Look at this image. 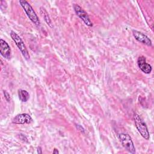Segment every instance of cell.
I'll use <instances>...</instances> for the list:
<instances>
[{
  "instance_id": "6da1fadb",
  "label": "cell",
  "mask_w": 154,
  "mask_h": 154,
  "mask_svg": "<svg viewBox=\"0 0 154 154\" xmlns=\"http://www.w3.org/2000/svg\"><path fill=\"white\" fill-rule=\"evenodd\" d=\"M19 3L24 10L25 12L26 13L27 16L32 21V22L34 23L36 26H40V22L38 17L37 16V14L35 13L31 5L25 0H20Z\"/></svg>"
},
{
  "instance_id": "7a4b0ae2",
  "label": "cell",
  "mask_w": 154,
  "mask_h": 154,
  "mask_svg": "<svg viewBox=\"0 0 154 154\" xmlns=\"http://www.w3.org/2000/svg\"><path fill=\"white\" fill-rule=\"evenodd\" d=\"M134 120L135 127L137 129L138 131L141 134V135L145 140H149L150 135H149V132L148 131L147 126L146 123L143 122L141 117L138 114H135L134 116Z\"/></svg>"
},
{
  "instance_id": "3957f363",
  "label": "cell",
  "mask_w": 154,
  "mask_h": 154,
  "mask_svg": "<svg viewBox=\"0 0 154 154\" xmlns=\"http://www.w3.org/2000/svg\"><path fill=\"white\" fill-rule=\"evenodd\" d=\"M118 137L123 147L128 152L132 154L135 153V146L134 145L132 138L129 134L125 133H121L118 135Z\"/></svg>"
},
{
  "instance_id": "277c9868",
  "label": "cell",
  "mask_w": 154,
  "mask_h": 154,
  "mask_svg": "<svg viewBox=\"0 0 154 154\" xmlns=\"http://www.w3.org/2000/svg\"><path fill=\"white\" fill-rule=\"evenodd\" d=\"M10 36H11V38L13 39V40L16 43V46H17V48H19L20 51L21 52V53H22V55L24 57V58L26 60L29 59V57H30L27 48H26L25 45L24 44L23 42L22 41V38L17 35V34H16L13 31H11L10 32Z\"/></svg>"
},
{
  "instance_id": "5b68a950",
  "label": "cell",
  "mask_w": 154,
  "mask_h": 154,
  "mask_svg": "<svg viewBox=\"0 0 154 154\" xmlns=\"http://www.w3.org/2000/svg\"><path fill=\"white\" fill-rule=\"evenodd\" d=\"M73 8L74 9V11L76 13V14L82 20V21L85 23V24L88 26H92L93 23L90 20L89 16L87 12L84 11L78 4H74L73 5Z\"/></svg>"
},
{
  "instance_id": "8992f818",
  "label": "cell",
  "mask_w": 154,
  "mask_h": 154,
  "mask_svg": "<svg viewBox=\"0 0 154 154\" xmlns=\"http://www.w3.org/2000/svg\"><path fill=\"white\" fill-rule=\"evenodd\" d=\"M13 123L16 124H25V123H31L32 122L31 117L26 113L19 114L16 116L12 120Z\"/></svg>"
},
{
  "instance_id": "52a82bcc",
  "label": "cell",
  "mask_w": 154,
  "mask_h": 154,
  "mask_svg": "<svg viewBox=\"0 0 154 154\" xmlns=\"http://www.w3.org/2000/svg\"><path fill=\"white\" fill-rule=\"evenodd\" d=\"M132 33L135 38L139 42H141L149 46H152V43L151 40L144 34L136 30H133Z\"/></svg>"
},
{
  "instance_id": "ba28073f",
  "label": "cell",
  "mask_w": 154,
  "mask_h": 154,
  "mask_svg": "<svg viewBox=\"0 0 154 154\" xmlns=\"http://www.w3.org/2000/svg\"><path fill=\"white\" fill-rule=\"evenodd\" d=\"M0 52L4 58L7 60L11 58V49L8 43L3 39L0 40Z\"/></svg>"
},
{
  "instance_id": "9c48e42d",
  "label": "cell",
  "mask_w": 154,
  "mask_h": 154,
  "mask_svg": "<svg viewBox=\"0 0 154 154\" xmlns=\"http://www.w3.org/2000/svg\"><path fill=\"white\" fill-rule=\"evenodd\" d=\"M137 63L139 68L144 73L149 74L152 72V66L146 62V59L144 56L138 57Z\"/></svg>"
},
{
  "instance_id": "30bf717a",
  "label": "cell",
  "mask_w": 154,
  "mask_h": 154,
  "mask_svg": "<svg viewBox=\"0 0 154 154\" xmlns=\"http://www.w3.org/2000/svg\"><path fill=\"white\" fill-rule=\"evenodd\" d=\"M40 13L42 14V16H43L45 21L46 22V23L48 24V25H49L50 27H52V22L51 20L49 17V16L48 14V13L46 11V10H45V8L43 7H40Z\"/></svg>"
},
{
  "instance_id": "8fae6325",
  "label": "cell",
  "mask_w": 154,
  "mask_h": 154,
  "mask_svg": "<svg viewBox=\"0 0 154 154\" xmlns=\"http://www.w3.org/2000/svg\"><path fill=\"white\" fill-rule=\"evenodd\" d=\"M18 96L19 99L23 102L28 101L29 98V94L28 92L25 90H19L18 91Z\"/></svg>"
},
{
  "instance_id": "7c38bea8",
  "label": "cell",
  "mask_w": 154,
  "mask_h": 154,
  "mask_svg": "<svg viewBox=\"0 0 154 154\" xmlns=\"http://www.w3.org/2000/svg\"><path fill=\"white\" fill-rule=\"evenodd\" d=\"M4 97H5V99L8 101V102H9L10 100V94H9V93L7 91H4Z\"/></svg>"
},
{
  "instance_id": "4fadbf2b",
  "label": "cell",
  "mask_w": 154,
  "mask_h": 154,
  "mask_svg": "<svg viewBox=\"0 0 154 154\" xmlns=\"http://www.w3.org/2000/svg\"><path fill=\"white\" fill-rule=\"evenodd\" d=\"M37 153H42V149L40 147H38L37 148Z\"/></svg>"
},
{
  "instance_id": "5bb4252c",
  "label": "cell",
  "mask_w": 154,
  "mask_h": 154,
  "mask_svg": "<svg viewBox=\"0 0 154 154\" xmlns=\"http://www.w3.org/2000/svg\"><path fill=\"white\" fill-rule=\"evenodd\" d=\"M53 153H58V151L56 149H55L53 151Z\"/></svg>"
}]
</instances>
